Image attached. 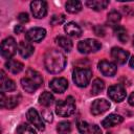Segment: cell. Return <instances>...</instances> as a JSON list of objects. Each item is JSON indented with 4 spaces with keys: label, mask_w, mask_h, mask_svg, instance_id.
<instances>
[{
    "label": "cell",
    "mask_w": 134,
    "mask_h": 134,
    "mask_svg": "<svg viewBox=\"0 0 134 134\" xmlns=\"http://www.w3.org/2000/svg\"><path fill=\"white\" fill-rule=\"evenodd\" d=\"M67 60L65 54L58 49H49L44 55V66L52 74L60 73L64 70Z\"/></svg>",
    "instance_id": "obj_1"
},
{
    "label": "cell",
    "mask_w": 134,
    "mask_h": 134,
    "mask_svg": "<svg viewBox=\"0 0 134 134\" xmlns=\"http://www.w3.org/2000/svg\"><path fill=\"white\" fill-rule=\"evenodd\" d=\"M42 84H43L42 75L38 71L31 68L27 69L25 76L21 79L22 88L28 93H34L36 90H38L42 86Z\"/></svg>",
    "instance_id": "obj_2"
},
{
    "label": "cell",
    "mask_w": 134,
    "mask_h": 134,
    "mask_svg": "<svg viewBox=\"0 0 134 134\" xmlns=\"http://www.w3.org/2000/svg\"><path fill=\"white\" fill-rule=\"evenodd\" d=\"M75 111V102L72 96H68L66 99L59 100L55 105V113L61 117H68Z\"/></svg>",
    "instance_id": "obj_3"
},
{
    "label": "cell",
    "mask_w": 134,
    "mask_h": 134,
    "mask_svg": "<svg viewBox=\"0 0 134 134\" xmlns=\"http://www.w3.org/2000/svg\"><path fill=\"white\" fill-rule=\"evenodd\" d=\"M91 77H92V71L89 68L76 67L72 73V80H73L74 84L81 88L86 87L90 83Z\"/></svg>",
    "instance_id": "obj_4"
},
{
    "label": "cell",
    "mask_w": 134,
    "mask_h": 134,
    "mask_svg": "<svg viewBox=\"0 0 134 134\" xmlns=\"http://www.w3.org/2000/svg\"><path fill=\"white\" fill-rule=\"evenodd\" d=\"M100 48H102L100 42H98L95 39H85V40L80 41L77 44V50L84 54L96 52Z\"/></svg>",
    "instance_id": "obj_5"
},
{
    "label": "cell",
    "mask_w": 134,
    "mask_h": 134,
    "mask_svg": "<svg viewBox=\"0 0 134 134\" xmlns=\"http://www.w3.org/2000/svg\"><path fill=\"white\" fill-rule=\"evenodd\" d=\"M17 43L13 37L4 39L1 43V55L4 59H10L17 51Z\"/></svg>",
    "instance_id": "obj_6"
},
{
    "label": "cell",
    "mask_w": 134,
    "mask_h": 134,
    "mask_svg": "<svg viewBox=\"0 0 134 134\" xmlns=\"http://www.w3.org/2000/svg\"><path fill=\"white\" fill-rule=\"evenodd\" d=\"M126 89L124 88L122 85L120 84H116V85H112L108 88V96L116 102V103H120L126 98Z\"/></svg>",
    "instance_id": "obj_7"
},
{
    "label": "cell",
    "mask_w": 134,
    "mask_h": 134,
    "mask_svg": "<svg viewBox=\"0 0 134 134\" xmlns=\"http://www.w3.org/2000/svg\"><path fill=\"white\" fill-rule=\"evenodd\" d=\"M26 117L28 119V121L35 126L39 131H44L45 130V126H44V121L42 119V117L40 116V114L38 113V111L34 108L28 109V111L26 112Z\"/></svg>",
    "instance_id": "obj_8"
},
{
    "label": "cell",
    "mask_w": 134,
    "mask_h": 134,
    "mask_svg": "<svg viewBox=\"0 0 134 134\" xmlns=\"http://www.w3.org/2000/svg\"><path fill=\"white\" fill-rule=\"evenodd\" d=\"M30 10L35 18L42 19L47 14V3L45 1H32L30 3Z\"/></svg>",
    "instance_id": "obj_9"
},
{
    "label": "cell",
    "mask_w": 134,
    "mask_h": 134,
    "mask_svg": "<svg viewBox=\"0 0 134 134\" xmlns=\"http://www.w3.org/2000/svg\"><path fill=\"white\" fill-rule=\"evenodd\" d=\"M110 106L111 105H110V103L107 99H105V98H97V99H95L92 103L90 111H91V113L93 115H100V114L105 113L106 111H108Z\"/></svg>",
    "instance_id": "obj_10"
},
{
    "label": "cell",
    "mask_w": 134,
    "mask_h": 134,
    "mask_svg": "<svg viewBox=\"0 0 134 134\" xmlns=\"http://www.w3.org/2000/svg\"><path fill=\"white\" fill-rule=\"evenodd\" d=\"M46 36V30L42 27H34L26 31L25 39L30 42H40Z\"/></svg>",
    "instance_id": "obj_11"
},
{
    "label": "cell",
    "mask_w": 134,
    "mask_h": 134,
    "mask_svg": "<svg viewBox=\"0 0 134 134\" xmlns=\"http://www.w3.org/2000/svg\"><path fill=\"white\" fill-rule=\"evenodd\" d=\"M49 88L55 93H63L68 88V81L65 77H54L49 82Z\"/></svg>",
    "instance_id": "obj_12"
},
{
    "label": "cell",
    "mask_w": 134,
    "mask_h": 134,
    "mask_svg": "<svg viewBox=\"0 0 134 134\" xmlns=\"http://www.w3.org/2000/svg\"><path fill=\"white\" fill-rule=\"evenodd\" d=\"M77 129L81 134H102V130L98 126L84 120L77 122Z\"/></svg>",
    "instance_id": "obj_13"
},
{
    "label": "cell",
    "mask_w": 134,
    "mask_h": 134,
    "mask_svg": "<svg viewBox=\"0 0 134 134\" xmlns=\"http://www.w3.org/2000/svg\"><path fill=\"white\" fill-rule=\"evenodd\" d=\"M97 66H98L99 71L106 76H113L117 71V66L114 63L107 61V60L99 61Z\"/></svg>",
    "instance_id": "obj_14"
},
{
    "label": "cell",
    "mask_w": 134,
    "mask_h": 134,
    "mask_svg": "<svg viewBox=\"0 0 134 134\" xmlns=\"http://www.w3.org/2000/svg\"><path fill=\"white\" fill-rule=\"evenodd\" d=\"M112 59L117 63V64H126V62L128 61L129 59V51L120 48V47H113L111 49V52H110Z\"/></svg>",
    "instance_id": "obj_15"
},
{
    "label": "cell",
    "mask_w": 134,
    "mask_h": 134,
    "mask_svg": "<svg viewBox=\"0 0 134 134\" xmlns=\"http://www.w3.org/2000/svg\"><path fill=\"white\" fill-rule=\"evenodd\" d=\"M124 121V117L118 115V114H109L105 119L102 120V126L105 128H110L114 127L116 125H119Z\"/></svg>",
    "instance_id": "obj_16"
},
{
    "label": "cell",
    "mask_w": 134,
    "mask_h": 134,
    "mask_svg": "<svg viewBox=\"0 0 134 134\" xmlns=\"http://www.w3.org/2000/svg\"><path fill=\"white\" fill-rule=\"evenodd\" d=\"M18 51H19V53H20V55L22 58L27 59V58H29L34 53L35 48H34V46L29 42L21 41L19 43V45H18Z\"/></svg>",
    "instance_id": "obj_17"
},
{
    "label": "cell",
    "mask_w": 134,
    "mask_h": 134,
    "mask_svg": "<svg viewBox=\"0 0 134 134\" xmlns=\"http://www.w3.org/2000/svg\"><path fill=\"white\" fill-rule=\"evenodd\" d=\"M64 30L68 36L72 38H79L82 35V28L75 22H68L64 26Z\"/></svg>",
    "instance_id": "obj_18"
},
{
    "label": "cell",
    "mask_w": 134,
    "mask_h": 134,
    "mask_svg": "<svg viewBox=\"0 0 134 134\" xmlns=\"http://www.w3.org/2000/svg\"><path fill=\"white\" fill-rule=\"evenodd\" d=\"M16 90V84L13 80L5 76V73L3 70H1V91L2 92H10Z\"/></svg>",
    "instance_id": "obj_19"
},
{
    "label": "cell",
    "mask_w": 134,
    "mask_h": 134,
    "mask_svg": "<svg viewBox=\"0 0 134 134\" xmlns=\"http://www.w3.org/2000/svg\"><path fill=\"white\" fill-rule=\"evenodd\" d=\"M23 67H24V65L21 62L16 61V60H8L5 63V68L14 74H17V73L21 72L23 70Z\"/></svg>",
    "instance_id": "obj_20"
},
{
    "label": "cell",
    "mask_w": 134,
    "mask_h": 134,
    "mask_svg": "<svg viewBox=\"0 0 134 134\" xmlns=\"http://www.w3.org/2000/svg\"><path fill=\"white\" fill-rule=\"evenodd\" d=\"M86 5L89 8L98 12V10L105 9L109 5V1H107V0H88V1H86Z\"/></svg>",
    "instance_id": "obj_21"
},
{
    "label": "cell",
    "mask_w": 134,
    "mask_h": 134,
    "mask_svg": "<svg viewBox=\"0 0 134 134\" xmlns=\"http://www.w3.org/2000/svg\"><path fill=\"white\" fill-rule=\"evenodd\" d=\"M55 41H57L58 45H59L60 47H62V48H63L65 51H67V52H69V51L72 49V47H73L72 41H71L69 38H67V37L59 36V37L55 38Z\"/></svg>",
    "instance_id": "obj_22"
},
{
    "label": "cell",
    "mask_w": 134,
    "mask_h": 134,
    "mask_svg": "<svg viewBox=\"0 0 134 134\" xmlns=\"http://www.w3.org/2000/svg\"><path fill=\"white\" fill-rule=\"evenodd\" d=\"M54 102V97L52 95L51 92L48 91H44L42 94H40L39 96V104L44 106V107H49L50 105H52Z\"/></svg>",
    "instance_id": "obj_23"
},
{
    "label": "cell",
    "mask_w": 134,
    "mask_h": 134,
    "mask_svg": "<svg viewBox=\"0 0 134 134\" xmlns=\"http://www.w3.org/2000/svg\"><path fill=\"white\" fill-rule=\"evenodd\" d=\"M66 10L70 14H76L82 10V2L77 0H69L65 4Z\"/></svg>",
    "instance_id": "obj_24"
},
{
    "label": "cell",
    "mask_w": 134,
    "mask_h": 134,
    "mask_svg": "<svg viewBox=\"0 0 134 134\" xmlns=\"http://www.w3.org/2000/svg\"><path fill=\"white\" fill-rule=\"evenodd\" d=\"M105 89V83L103 80L100 79H95L92 82V86H91V94L92 95H97L99 94L103 90Z\"/></svg>",
    "instance_id": "obj_25"
},
{
    "label": "cell",
    "mask_w": 134,
    "mask_h": 134,
    "mask_svg": "<svg viewBox=\"0 0 134 134\" xmlns=\"http://www.w3.org/2000/svg\"><path fill=\"white\" fill-rule=\"evenodd\" d=\"M114 32L117 37V39L121 42V43H126L128 41V34H127V30L120 26V25H116L114 26Z\"/></svg>",
    "instance_id": "obj_26"
},
{
    "label": "cell",
    "mask_w": 134,
    "mask_h": 134,
    "mask_svg": "<svg viewBox=\"0 0 134 134\" xmlns=\"http://www.w3.org/2000/svg\"><path fill=\"white\" fill-rule=\"evenodd\" d=\"M19 100H20V95H10V96H7L5 98L4 107L7 108V109H13V108H15L19 104Z\"/></svg>",
    "instance_id": "obj_27"
},
{
    "label": "cell",
    "mask_w": 134,
    "mask_h": 134,
    "mask_svg": "<svg viewBox=\"0 0 134 134\" xmlns=\"http://www.w3.org/2000/svg\"><path fill=\"white\" fill-rule=\"evenodd\" d=\"M120 19H121V16H120V14H119L118 12H116V10L110 12V13L108 14V16H107V21H108V23H110L111 25H114V26H116V24L120 21Z\"/></svg>",
    "instance_id": "obj_28"
},
{
    "label": "cell",
    "mask_w": 134,
    "mask_h": 134,
    "mask_svg": "<svg viewBox=\"0 0 134 134\" xmlns=\"http://www.w3.org/2000/svg\"><path fill=\"white\" fill-rule=\"evenodd\" d=\"M57 131L60 133V134H66L68 132L71 131V124L67 120H63V121H60L57 126Z\"/></svg>",
    "instance_id": "obj_29"
},
{
    "label": "cell",
    "mask_w": 134,
    "mask_h": 134,
    "mask_svg": "<svg viewBox=\"0 0 134 134\" xmlns=\"http://www.w3.org/2000/svg\"><path fill=\"white\" fill-rule=\"evenodd\" d=\"M17 134H37L32 127L27 124H21L17 128Z\"/></svg>",
    "instance_id": "obj_30"
},
{
    "label": "cell",
    "mask_w": 134,
    "mask_h": 134,
    "mask_svg": "<svg viewBox=\"0 0 134 134\" xmlns=\"http://www.w3.org/2000/svg\"><path fill=\"white\" fill-rule=\"evenodd\" d=\"M66 20V17L65 15L63 14H60V15H53L50 19V24L51 25H59V24H62L64 23Z\"/></svg>",
    "instance_id": "obj_31"
},
{
    "label": "cell",
    "mask_w": 134,
    "mask_h": 134,
    "mask_svg": "<svg viewBox=\"0 0 134 134\" xmlns=\"http://www.w3.org/2000/svg\"><path fill=\"white\" fill-rule=\"evenodd\" d=\"M94 32H95V35L98 36V37H104L105 34H106L105 28H104L103 26H100V25H97V26L94 27Z\"/></svg>",
    "instance_id": "obj_32"
},
{
    "label": "cell",
    "mask_w": 134,
    "mask_h": 134,
    "mask_svg": "<svg viewBox=\"0 0 134 134\" xmlns=\"http://www.w3.org/2000/svg\"><path fill=\"white\" fill-rule=\"evenodd\" d=\"M18 20L21 22V23H26L29 21V17H28V14L27 13H20L19 16H18Z\"/></svg>",
    "instance_id": "obj_33"
},
{
    "label": "cell",
    "mask_w": 134,
    "mask_h": 134,
    "mask_svg": "<svg viewBox=\"0 0 134 134\" xmlns=\"http://www.w3.org/2000/svg\"><path fill=\"white\" fill-rule=\"evenodd\" d=\"M42 116L48 121V122H51L52 121V113H51V111L50 110H45V111H43V113H42Z\"/></svg>",
    "instance_id": "obj_34"
},
{
    "label": "cell",
    "mask_w": 134,
    "mask_h": 134,
    "mask_svg": "<svg viewBox=\"0 0 134 134\" xmlns=\"http://www.w3.org/2000/svg\"><path fill=\"white\" fill-rule=\"evenodd\" d=\"M23 30H24V27H23L22 25H17V26H15V28H14V31H15L16 34H21Z\"/></svg>",
    "instance_id": "obj_35"
},
{
    "label": "cell",
    "mask_w": 134,
    "mask_h": 134,
    "mask_svg": "<svg viewBox=\"0 0 134 134\" xmlns=\"http://www.w3.org/2000/svg\"><path fill=\"white\" fill-rule=\"evenodd\" d=\"M128 102H129V104H130L131 106H133V107H134V92H133V93H131V95L129 96Z\"/></svg>",
    "instance_id": "obj_36"
},
{
    "label": "cell",
    "mask_w": 134,
    "mask_h": 134,
    "mask_svg": "<svg viewBox=\"0 0 134 134\" xmlns=\"http://www.w3.org/2000/svg\"><path fill=\"white\" fill-rule=\"evenodd\" d=\"M129 64H130V67L134 69V55H133V57L130 59V62H129Z\"/></svg>",
    "instance_id": "obj_37"
},
{
    "label": "cell",
    "mask_w": 134,
    "mask_h": 134,
    "mask_svg": "<svg viewBox=\"0 0 134 134\" xmlns=\"http://www.w3.org/2000/svg\"><path fill=\"white\" fill-rule=\"evenodd\" d=\"M133 46H134V37H133Z\"/></svg>",
    "instance_id": "obj_38"
}]
</instances>
